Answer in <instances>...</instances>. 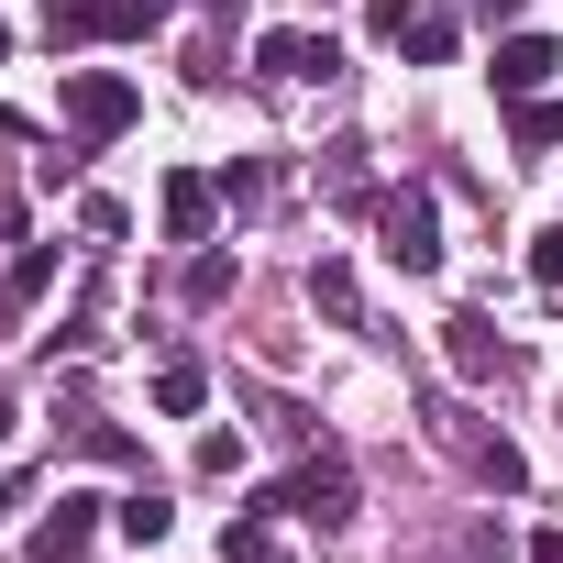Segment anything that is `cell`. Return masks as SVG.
Returning <instances> with one entry per match:
<instances>
[{
    "label": "cell",
    "instance_id": "1",
    "mask_svg": "<svg viewBox=\"0 0 563 563\" xmlns=\"http://www.w3.org/2000/svg\"><path fill=\"white\" fill-rule=\"evenodd\" d=\"M420 420H431V442H442V453H453V464H464L475 486H497V497H519V486H530V464H519V442H508V431H486V420H475L464 398H431Z\"/></svg>",
    "mask_w": 563,
    "mask_h": 563
},
{
    "label": "cell",
    "instance_id": "2",
    "mask_svg": "<svg viewBox=\"0 0 563 563\" xmlns=\"http://www.w3.org/2000/svg\"><path fill=\"white\" fill-rule=\"evenodd\" d=\"M56 111H67L78 144H111V133L144 122V89H133L122 67H56Z\"/></svg>",
    "mask_w": 563,
    "mask_h": 563
},
{
    "label": "cell",
    "instance_id": "3",
    "mask_svg": "<svg viewBox=\"0 0 563 563\" xmlns=\"http://www.w3.org/2000/svg\"><path fill=\"white\" fill-rule=\"evenodd\" d=\"M376 254L398 276H442V199L431 188H376Z\"/></svg>",
    "mask_w": 563,
    "mask_h": 563
},
{
    "label": "cell",
    "instance_id": "4",
    "mask_svg": "<svg viewBox=\"0 0 563 563\" xmlns=\"http://www.w3.org/2000/svg\"><path fill=\"white\" fill-rule=\"evenodd\" d=\"M276 508H288V519H310V530H354V508H365V486H354V464L321 442L288 486H276Z\"/></svg>",
    "mask_w": 563,
    "mask_h": 563
},
{
    "label": "cell",
    "instance_id": "5",
    "mask_svg": "<svg viewBox=\"0 0 563 563\" xmlns=\"http://www.w3.org/2000/svg\"><path fill=\"white\" fill-rule=\"evenodd\" d=\"M254 67L288 78V89H332V78H343V45L310 34V23H276V34H254Z\"/></svg>",
    "mask_w": 563,
    "mask_h": 563
},
{
    "label": "cell",
    "instance_id": "6",
    "mask_svg": "<svg viewBox=\"0 0 563 563\" xmlns=\"http://www.w3.org/2000/svg\"><path fill=\"white\" fill-rule=\"evenodd\" d=\"M100 508L111 497H89V486H67L45 519H34V563H89V541H100Z\"/></svg>",
    "mask_w": 563,
    "mask_h": 563
},
{
    "label": "cell",
    "instance_id": "7",
    "mask_svg": "<svg viewBox=\"0 0 563 563\" xmlns=\"http://www.w3.org/2000/svg\"><path fill=\"white\" fill-rule=\"evenodd\" d=\"M552 67H563V45H552V34H508L486 78H497V100H541V89H552Z\"/></svg>",
    "mask_w": 563,
    "mask_h": 563
},
{
    "label": "cell",
    "instance_id": "8",
    "mask_svg": "<svg viewBox=\"0 0 563 563\" xmlns=\"http://www.w3.org/2000/svg\"><path fill=\"white\" fill-rule=\"evenodd\" d=\"M155 210H166V243H210V210H221V177L177 166V177L155 188Z\"/></svg>",
    "mask_w": 563,
    "mask_h": 563
},
{
    "label": "cell",
    "instance_id": "9",
    "mask_svg": "<svg viewBox=\"0 0 563 563\" xmlns=\"http://www.w3.org/2000/svg\"><path fill=\"white\" fill-rule=\"evenodd\" d=\"M442 365H453L464 387H497V365H508V354H497V321H486V310H453V321H442Z\"/></svg>",
    "mask_w": 563,
    "mask_h": 563
},
{
    "label": "cell",
    "instance_id": "10",
    "mask_svg": "<svg viewBox=\"0 0 563 563\" xmlns=\"http://www.w3.org/2000/svg\"><path fill=\"white\" fill-rule=\"evenodd\" d=\"M310 310H321L332 332H365V276H354L343 254H321V265H310Z\"/></svg>",
    "mask_w": 563,
    "mask_h": 563
},
{
    "label": "cell",
    "instance_id": "11",
    "mask_svg": "<svg viewBox=\"0 0 563 563\" xmlns=\"http://www.w3.org/2000/svg\"><path fill=\"white\" fill-rule=\"evenodd\" d=\"M100 321H111V276H89V288H78V299H67V321H56V332H45V354H100V343H111V332H100Z\"/></svg>",
    "mask_w": 563,
    "mask_h": 563
},
{
    "label": "cell",
    "instance_id": "12",
    "mask_svg": "<svg viewBox=\"0 0 563 563\" xmlns=\"http://www.w3.org/2000/svg\"><path fill=\"white\" fill-rule=\"evenodd\" d=\"M398 56H409V67H453V56H464V23L442 12V0H420L409 34H398Z\"/></svg>",
    "mask_w": 563,
    "mask_h": 563
},
{
    "label": "cell",
    "instance_id": "13",
    "mask_svg": "<svg viewBox=\"0 0 563 563\" xmlns=\"http://www.w3.org/2000/svg\"><path fill=\"white\" fill-rule=\"evenodd\" d=\"M155 409H166V420H199V409H210V365H199V354H166V365H155Z\"/></svg>",
    "mask_w": 563,
    "mask_h": 563
},
{
    "label": "cell",
    "instance_id": "14",
    "mask_svg": "<svg viewBox=\"0 0 563 563\" xmlns=\"http://www.w3.org/2000/svg\"><path fill=\"white\" fill-rule=\"evenodd\" d=\"M111 530H122V541H133V552H155V541H166V530H177V508H166V497H155V486H133V497H111Z\"/></svg>",
    "mask_w": 563,
    "mask_h": 563
},
{
    "label": "cell",
    "instance_id": "15",
    "mask_svg": "<svg viewBox=\"0 0 563 563\" xmlns=\"http://www.w3.org/2000/svg\"><path fill=\"white\" fill-rule=\"evenodd\" d=\"M56 265H67L56 243H23V254H12V276H0V299H12V310H45V288H56Z\"/></svg>",
    "mask_w": 563,
    "mask_h": 563
},
{
    "label": "cell",
    "instance_id": "16",
    "mask_svg": "<svg viewBox=\"0 0 563 563\" xmlns=\"http://www.w3.org/2000/svg\"><path fill=\"white\" fill-rule=\"evenodd\" d=\"M34 23H45V45H100L111 34V0H45Z\"/></svg>",
    "mask_w": 563,
    "mask_h": 563
},
{
    "label": "cell",
    "instance_id": "17",
    "mask_svg": "<svg viewBox=\"0 0 563 563\" xmlns=\"http://www.w3.org/2000/svg\"><path fill=\"white\" fill-rule=\"evenodd\" d=\"M232 276H243V265H232L221 243H199V254H188V276H177V299H188V310H221V299H232Z\"/></svg>",
    "mask_w": 563,
    "mask_h": 563
},
{
    "label": "cell",
    "instance_id": "18",
    "mask_svg": "<svg viewBox=\"0 0 563 563\" xmlns=\"http://www.w3.org/2000/svg\"><path fill=\"white\" fill-rule=\"evenodd\" d=\"M221 563H276V497H254V508L221 530Z\"/></svg>",
    "mask_w": 563,
    "mask_h": 563
},
{
    "label": "cell",
    "instance_id": "19",
    "mask_svg": "<svg viewBox=\"0 0 563 563\" xmlns=\"http://www.w3.org/2000/svg\"><path fill=\"white\" fill-rule=\"evenodd\" d=\"M508 144H519V155L563 144V111H552V100H508Z\"/></svg>",
    "mask_w": 563,
    "mask_h": 563
},
{
    "label": "cell",
    "instance_id": "20",
    "mask_svg": "<svg viewBox=\"0 0 563 563\" xmlns=\"http://www.w3.org/2000/svg\"><path fill=\"white\" fill-rule=\"evenodd\" d=\"M188 78H199V89H221V78H232V23H210V34L188 45Z\"/></svg>",
    "mask_w": 563,
    "mask_h": 563
},
{
    "label": "cell",
    "instance_id": "21",
    "mask_svg": "<svg viewBox=\"0 0 563 563\" xmlns=\"http://www.w3.org/2000/svg\"><path fill=\"white\" fill-rule=\"evenodd\" d=\"M166 12H177V0H111V34H122V45H144Z\"/></svg>",
    "mask_w": 563,
    "mask_h": 563
},
{
    "label": "cell",
    "instance_id": "22",
    "mask_svg": "<svg viewBox=\"0 0 563 563\" xmlns=\"http://www.w3.org/2000/svg\"><path fill=\"white\" fill-rule=\"evenodd\" d=\"M78 232H89V243H122L133 210H122V199H78Z\"/></svg>",
    "mask_w": 563,
    "mask_h": 563
},
{
    "label": "cell",
    "instance_id": "23",
    "mask_svg": "<svg viewBox=\"0 0 563 563\" xmlns=\"http://www.w3.org/2000/svg\"><path fill=\"white\" fill-rule=\"evenodd\" d=\"M321 177H332L343 199H365V144H332V155H321Z\"/></svg>",
    "mask_w": 563,
    "mask_h": 563
},
{
    "label": "cell",
    "instance_id": "24",
    "mask_svg": "<svg viewBox=\"0 0 563 563\" xmlns=\"http://www.w3.org/2000/svg\"><path fill=\"white\" fill-rule=\"evenodd\" d=\"M221 199H232V210H254V199H265V166H254V155H232V166H221Z\"/></svg>",
    "mask_w": 563,
    "mask_h": 563
},
{
    "label": "cell",
    "instance_id": "25",
    "mask_svg": "<svg viewBox=\"0 0 563 563\" xmlns=\"http://www.w3.org/2000/svg\"><path fill=\"white\" fill-rule=\"evenodd\" d=\"M78 155H89V144H56V155H34V188H78Z\"/></svg>",
    "mask_w": 563,
    "mask_h": 563
},
{
    "label": "cell",
    "instance_id": "26",
    "mask_svg": "<svg viewBox=\"0 0 563 563\" xmlns=\"http://www.w3.org/2000/svg\"><path fill=\"white\" fill-rule=\"evenodd\" d=\"M243 464V431H199V475H232Z\"/></svg>",
    "mask_w": 563,
    "mask_h": 563
},
{
    "label": "cell",
    "instance_id": "27",
    "mask_svg": "<svg viewBox=\"0 0 563 563\" xmlns=\"http://www.w3.org/2000/svg\"><path fill=\"white\" fill-rule=\"evenodd\" d=\"M409 12H420V0H365V34H387V45H398V34H409Z\"/></svg>",
    "mask_w": 563,
    "mask_h": 563
},
{
    "label": "cell",
    "instance_id": "28",
    "mask_svg": "<svg viewBox=\"0 0 563 563\" xmlns=\"http://www.w3.org/2000/svg\"><path fill=\"white\" fill-rule=\"evenodd\" d=\"M530 276H541V288L563 299V232H541V243H530Z\"/></svg>",
    "mask_w": 563,
    "mask_h": 563
},
{
    "label": "cell",
    "instance_id": "29",
    "mask_svg": "<svg viewBox=\"0 0 563 563\" xmlns=\"http://www.w3.org/2000/svg\"><path fill=\"white\" fill-rule=\"evenodd\" d=\"M530 563H563V519H541V530H530Z\"/></svg>",
    "mask_w": 563,
    "mask_h": 563
},
{
    "label": "cell",
    "instance_id": "30",
    "mask_svg": "<svg viewBox=\"0 0 563 563\" xmlns=\"http://www.w3.org/2000/svg\"><path fill=\"white\" fill-rule=\"evenodd\" d=\"M12 519H23V486H12V475H0V530H12Z\"/></svg>",
    "mask_w": 563,
    "mask_h": 563
},
{
    "label": "cell",
    "instance_id": "31",
    "mask_svg": "<svg viewBox=\"0 0 563 563\" xmlns=\"http://www.w3.org/2000/svg\"><path fill=\"white\" fill-rule=\"evenodd\" d=\"M12 431H23V409H12V387H0V442H12Z\"/></svg>",
    "mask_w": 563,
    "mask_h": 563
},
{
    "label": "cell",
    "instance_id": "32",
    "mask_svg": "<svg viewBox=\"0 0 563 563\" xmlns=\"http://www.w3.org/2000/svg\"><path fill=\"white\" fill-rule=\"evenodd\" d=\"M199 12H221V23H243V0H199Z\"/></svg>",
    "mask_w": 563,
    "mask_h": 563
},
{
    "label": "cell",
    "instance_id": "33",
    "mask_svg": "<svg viewBox=\"0 0 563 563\" xmlns=\"http://www.w3.org/2000/svg\"><path fill=\"white\" fill-rule=\"evenodd\" d=\"M0 56H12V34H0Z\"/></svg>",
    "mask_w": 563,
    "mask_h": 563
}]
</instances>
